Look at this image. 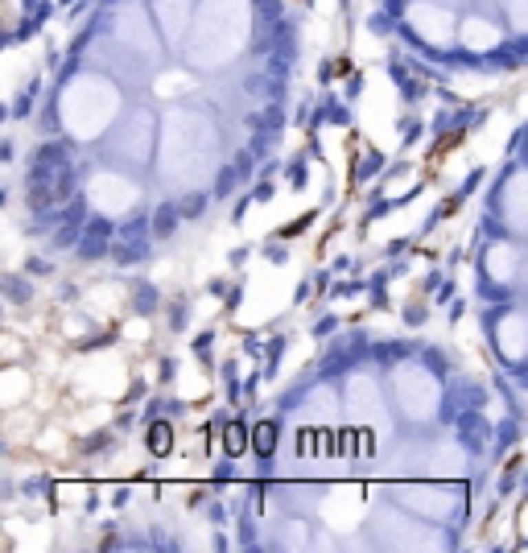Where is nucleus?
<instances>
[{"label":"nucleus","instance_id":"nucleus-10","mask_svg":"<svg viewBox=\"0 0 528 553\" xmlns=\"http://www.w3.org/2000/svg\"><path fill=\"white\" fill-rule=\"evenodd\" d=\"M149 4H153V17H157V25H161L165 41H169V45H178V41H182V33H186V29H190V21H194L190 4H198V0H149Z\"/></svg>","mask_w":528,"mask_h":553},{"label":"nucleus","instance_id":"nucleus-2","mask_svg":"<svg viewBox=\"0 0 528 553\" xmlns=\"http://www.w3.org/2000/svg\"><path fill=\"white\" fill-rule=\"evenodd\" d=\"M248 29H252L248 0H202L190 21V45H186L190 66H198V70L227 66L244 50Z\"/></svg>","mask_w":528,"mask_h":553},{"label":"nucleus","instance_id":"nucleus-8","mask_svg":"<svg viewBox=\"0 0 528 553\" xmlns=\"http://www.w3.org/2000/svg\"><path fill=\"white\" fill-rule=\"evenodd\" d=\"M397 504H405L409 512H421V517H434V521H446L454 517V500H450V488L442 483H401L397 492Z\"/></svg>","mask_w":528,"mask_h":553},{"label":"nucleus","instance_id":"nucleus-11","mask_svg":"<svg viewBox=\"0 0 528 553\" xmlns=\"http://www.w3.org/2000/svg\"><path fill=\"white\" fill-rule=\"evenodd\" d=\"M504 223L512 236L528 240V174H516L504 190Z\"/></svg>","mask_w":528,"mask_h":553},{"label":"nucleus","instance_id":"nucleus-7","mask_svg":"<svg viewBox=\"0 0 528 553\" xmlns=\"http://www.w3.org/2000/svg\"><path fill=\"white\" fill-rule=\"evenodd\" d=\"M409 25L434 45H446L450 37H458V17L446 8V0H413L409 4Z\"/></svg>","mask_w":528,"mask_h":553},{"label":"nucleus","instance_id":"nucleus-5","mask_svg":"<svg viewBox=\"0 0 528 553\" xmlns=\"http://www.w3.org/2000/svg\"><path fill=\"white\" fill-rule=\"evenodd\" d=\"M376 545H397V550H430V545H442V537L425 525V521H413V512L401 504V508H376L372 521H368Z\"/></svg>","mask_w":528,"mask_h":553},{"label":"nucleus","instance_id":"nucleus-1","mask_svg":"<svg viewBox=\"0 0 528 553\" xmlns=\"http://www.w3.org/2000/svg\"><path fill=\"white\" fill-rule=\"evenodd\" d=\"M215 149H219L215 124L202 112L173 103L161 120V153H157L161 182L173 190H194L215 169Z\"/></svg>","mask_w":528,"mask_h":553},{"label":"nucleus","instance_id":"nucleus-13","mask_svg":"<svg viewBox=\"0 0 528 553\" xmlns=\"http://www.w3.org/2000/svg\"><path fill=\"white\" fill-rule=\"evenodd\" d=\"M500 8H504V17H508V29L525 37L528 33V0H504Z\"/></svg>","mask_w":528,"mask_h":553},{"label":"nucleus","instance_id":"nucleus-12","mask_svg":"<svg viewBox=\"0 0 528 553\" xmlns=\"http://www.w3.org/2000/svg\"><path fill=\"white\" fill-rule=\"evenodd\" d=\"M483 269H487V277H496L500 285L512 281L516 269H520V248H516L512 240H496V244L487 248V256H483Z\"/></svg>","mask_w":528,"mask_h":553},{"label":"nucleus","instance_id":"nucleus-4","mask_svg":"<svg viewBox=\"0 0 528 553\" xmlns=\"http://www.w3.org/2000/svg\"><path fill=\"white\" fill-rule=\"evenodd\" d=\"M438 401H442V393H438V380H434L430 368L401 364V368L388 372V405H392V413H401V417L421 426V421H430L438 413Z\"/></svg>","mask_w":528,"mask_h":553},{"label":"nucleus","instance_id":"nucleus-9","mask_svg":"<svg viewBox=\"0 0 528 553\" xmlns=\"http://www.w3.org/2000/svg\"><path fill=\"white\" fill-rule=\"evenodd\" d=\"M463 50L471 54H492L500 41H504V25L492 17V12H467L458 21V37H454Z\"/></svg>","mask_w":528,"mask_h":553},{"label":"nucleus","instance_id":"nucleus-6","mask_svg":"<svg viewBox=\"0 0 528 553\" xmlns=\"http://www.w3.org/2000/svg\"><path fill=\"white\" fill-rule=\"evenodd\" d=\"M87 198H91L95 211H103V215H124L128 207L140 202V190H136V182H132L128 174H120V169H99V174L87 182Z\"/></svg>","mask_w":528,"mask_h":553},{"label":"nucleus","instance_id":"nucleus-3","mask_svg":"<svg viewBox=\"0 0 528 553\" xmlns=\"http://www.w3.org/2000/svg\"><path fill=\"white\" fill-rule=\"evenodd\" d=\"M58 116H62V128L74 132V140H95L116 116V87L103 74H74L62 87Z\"/></svg>","mask_w":528,"mask_h":553}]
</instances>
